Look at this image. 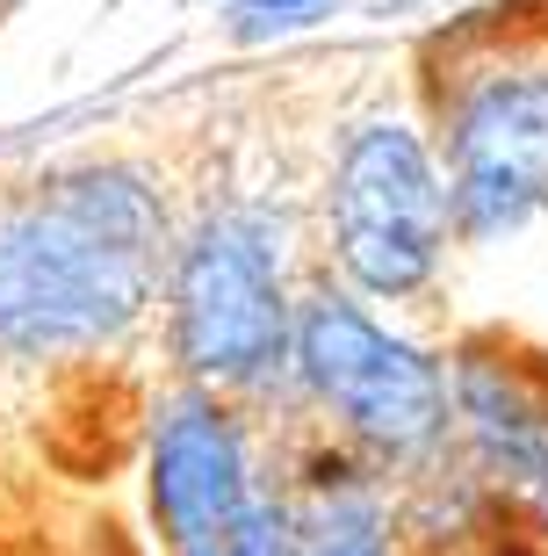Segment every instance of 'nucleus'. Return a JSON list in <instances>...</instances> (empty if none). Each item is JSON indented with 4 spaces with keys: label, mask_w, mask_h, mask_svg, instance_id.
<instances>
[{
    "label": "nucleus",
    "mask_w": 548,
    "mask_h": 556,
    "mask_svg": "<svg viewBox=\"0 0 548 556\" xmlns=\"http://www.w3.org/2000/svg\"><path fill=\"white\" fill-rule=\"evenodd\" d=\"M166 210L130 166H80L0 203V354H94L160 289Z\"/></svg>",
    "instance_id": "f257e3e1"
},
{
    "label": "nucleus",
    "mask_w": 548,
    "mask_h": 556,
    "mask_svg": "<svg viewBox=\"0 0 548 556\" xmlns=\"http://www.w3.org/2000/svg\"><path fill=\"white\" fill-rule=\"evenodd\" d=\"M174 362L195 391H260L296 354V304L282 289V225L267 210H209L174 253Z\"/></svg>",
    "instance_id": "f03ea898"
},
{
    "label": "nucleus",
    "mask_w": 548,
    "mask_h": 556,
    "mask_svg": "<svg viewBox=\"0 0 548 556\" xmlns=\"http://www.w3.org/2000/svg\"><path fill=\"white\" fill-rule=\"evenodd\" d=\"M289 362L368 470H426L455 433L447 369L426 348L375 326L354 296H304Z\"/></svg>",
    "instance_id": "7ed1b4c3"
},
{
    "label": "nucleus",
    "mask_w": 548,
    "mask_h": 556,
    "mask_svg": "<svg viewBox=\"0 0 548 556\" xmlns=\"http://www.w3.org/2000/svg\"><path fill=\"white\" fill-rule=\"evenodd\" d=\"M455 231L441 166L405 124H361L332 166V253L354 289L411 296Z\"/></svg>",
    "instance_id": "20e7f679"
},
{
    "label": "nucleus",
    "mask_w": 548,
    "mask_h": 556,
    "mask_svg": "<svg viewBox=\"0 0 548 556\" xmlns=\"http://www.w3.org/2000/svg\"><path fill=\"white\" fill-rule=\"evenodd\" d=\"M548 203V73H484L447 109V210L469 239Z\"/></svg>",
    "instance_id": "39448f33"
},
{
    "label": "nucleus",
    "mask_w": 548,
    "mask_h": 556,
    "mask_svg": "<svg viewBox=\"0 0 548 556\" xmlns=\"http://www.w3.org/2000/svg\"><path fill=\"white\" fill-rule=\"evenodd\" d=\"M447 405L462 427L469 477L548 535V369L506 340H469L447 369Z\"/></svg>",
    "instance_id": "423d86ee"
},
{
    "label": "nucleus",
    "mask_w": 548,
    "mask_h": 556,
    "mask_svg": "<svg viewBox=\"0 0 548 556\" xmlns=\"http://www.w3.org/2000/svg\"><path fill=\"white\" fill-rule=\"evenodd\" d=\"M144 477H152V520H160L166 549L239 520L260 498L253 441H245L239 413L217 391H181L152 413V463H144Z\"/></svg>",
    "instance_id": "0eeeda50"
},
{
    "label": "nucleus",
    "mask_w": 548,
    "mask_h": 556,
    "mask_svg": "<svg viewBox=\"0 0 548 556\" xmlns=\"http://www.w3.org/2000/svg\"><path fill=\"white\" fill-rule=\"evenodd\" d=\"M383 470H368L354 448H326L310 463V477L289 492V520H296V556H405V528L397 506L375 484Z\"/></svg>",
    "instance_id": "6e6552de"
},
{
    "label": "nucleus",
    "mask_w": 548,
    "mask_h": 556,
    "mask_svg": "<svg viewBox=\"0 0 548 556\" xmlns=\"http://www.w3.org/2000/svg\"><path fill=\"white\" fill-rule=\"evenodd\" d=\"M166 556H296V520H289V492H260L239 520H224L209 535L181 542Z\"/></svg>",
    "instance_id": "1a4fd4ad"
},
{
    "label": "nucleus",
    "mask_w": 548,
    "mask_h": 556,
    "mask_svg": "<svg viewBox=\"0 0 548 556\" xmlns=\"http://www.w3.org/2000/svg\"><path fill=\"white\" fill-rule=\"evenodd\" d=\"M239 8V37H267V29H289V22H304L318 0H231Z\"/></svg>",
    "instance_id": "9d476101"
}]
</instances>
